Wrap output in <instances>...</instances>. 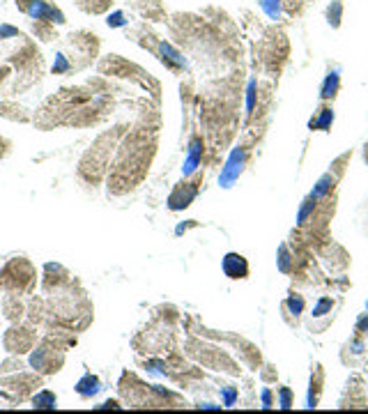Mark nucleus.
I'll return each instance as SVG.
<instances>
[{
    "instance_id": "obj_1",
    "label": "nucleus",
    "mask_w": 368,
    "mask_h": 414,
    "mask_svg": "<svg viewBox=\"0 0 368 414\" xmlns=\"http://www.w3.org/2000/svg\"><path fill=\"white\" fill-rule=\"evenodd\" d=\"M248 161V150L246 147H235L228 159H225V166L221 168V175H219V187L221 189H230L235 182L242 177L244 168H246Z\"/></svg>"
},
{
    "instance_id": "obj_2",
    "label": "nucleus",
    "mask_w": 368,
    "mask_h": 414,
    "mask_svg": "<svg viewBox=\"0 0 368 414\" xmlns=\"http://www.w3.org/2000/svg\"><path fill=\"white\" fill-rule=\"evenodd\" d=\"M21 9L30 19H37V21H55V23H65V14L60 9L51 5V2H44V0H23Z\"/></svg>"
},
{
    "instance_id": "obj_3",
    "label": "nucleus",
    "mask_w": 368,
    "mask_h": 414,
    "mask_svg": "<svg viewBox=\"0 0 368 414\" xmlns=\"http://www.w3.org/2000/svg\"><path fill=\"white\" fill-rule=\"evenodd\" d=\"M196 196H198V184L196 182H180L173 189V194L168 196V210L173 212L187 210L189 205L196 200Z\"/></svg>"
},
{
    "instance_id": "obj_4",
    "label": "nucleus",
    "mask_w": 368,
    "mask_h": 414,
    "mask_svg": "<svg viewBox=\"0 0 368 414\" xmlns=\"http://www.w3.org/2000/svg\"><path fill=\"white\" fill-rule=\"evenodd\" d=\"M221 269H223V274L228 276V279H246L248 276V263L246 258L242 256V253H225L223 260H221Z\"/></svg>"
},
{
    "instance_id": "obj_5",
    "label": "nucleus",
    "mask_w": 368,
    "mask_h": 414,
    "mask_svg": "<svg viewBox=\"0 0 368 414\" xmlns=\"http://www.w3.org/2000/svg\"><path fill=\"white\" fill-rule=\"evenodd\" d=\"M200 164H203V141L196 136V138H191V143H189V147H187V159H184V164H182V175H184V177H191V175L200 168Z\"/></svg>"
},
{
    "instance_id": "obj_6",
    "label": "nucleus",
    "mask_w": 368,
    "mask_h": 414,
    "mask_svg": "<svg viewBox=\"0 0 368 414\" xmlns=\"http://www.w3.org/2000/svg\"><path fill=\"white\" fill-rule=\"evenodd\" d=\"M101 391V380L97 375H92V373H85V375L76 382V393L83 396V398H92V396H97Z\"/></svg>"
},
{
    "instance_id": "obj_7",
    "label": "nucleus",
    "mask_w": 368,
    "mask_h": 414,
    "mask_svg": "<svg viewBox=\"0 0 368 414\" xmlns=\"http://www.w3.org/2000/svg\"><path fill=\"white\" fill-rule=\"evenodd\" d=\"M331 124H334V108H331V106H322V108L318 111L316 118H311L308 129H316V131H329Z\"/></svg>"
},
{
    "instance_id": "obj_8",
    "label": "nucleus",
    "mask_w": 368,
    "mask_h": 414,
    "mask_svg": "<svg viewBox=\"0 0 368 414\" xmlns=\"http://www.w3.org/2000/svg\"><path fill=\"white\" fill-rule=\"evenodd\" d=\"M334 187H336V175H331V173H324L320 180L313 184V191L308 194V196H313L316 200H320V198H324V196H329L331 191H334Z\"/></svg>"
},
{
    "instance_id": "obj_9",
    "label": "nucleus",
    "mask_w": 368,
    "mask_h": 414,
    "mask_svg": "<svg viewBox=\"0 0 368 414\" xmlns=\"http://www.w3.org/2000/svg\"><path fill=\"white\" fill-rule=\"evenodd\" d=\"M338 88H341V74L338 72H329L324 76L322 85H320V99H334Z\"/></svg>"
},
{
    "instance_id": "obj_10",
    "label": "nucleus",
    "mask_w": 368,
    "mask_h": 414,
    "mask_svg": "<svg viewBox=\"0 0 368 414\" xmlns=\"http://www.w3.org/2000/svg\"><path fill=\"white\" fill-rule=\"evenodd\" d=\"M159 49H161L164 62H168L171 67H175V69L187 67V60H184V55H182L180 51H175V49H173L171 44H168V42H161V44H159Z\"/></svg>"
},
{
    "instance_id": "obj_11",
    "label": "nucleus",
    "mask_w": 368,
    "mask_h": 414,
    "mask_svg": "<svg viewBox=\"0 0 368 414\" xmlns=\"http://www.w3.org/2000/svg\"><path fill=\"white\" fill-rule=\"evenodd\" d=\"M32 407L35 410H55L58 407V398L51 389H42L32 396Z\"/></svg>"
},
{
    "instance_id": "obj_12",
    "label": "nucleus",
    "mask_w": 368,
    "mask_h": 414,
    "mask_svg": "<svg viewBox=\"0 0 368 414\" xmlns=\"http://www.w3.org/2000/svg\"><path fill=\"white\" fill-rule=\"evenodd\" d=\"M316 198L313 196H306L304 198V203L299 205V212H297V226H306L308 219L313 217V212H316Z\"/></svg>"
},
{
    "instance_id": "obj_13",
    "label": "nucleus",
    "mask_w": 368,
    "mask_h": 414,
    "mask_svg": "<svg viewBox=\"0 0 368 414\" xmlns=\"http://www.w3.org/2000/svg\"><path fill=\"white\" fill-rule=\"evenodd\" d=\"M341 19H343V2H341V0H334L329 7H327V21H329L331 28H338V25H341Z\"/></svg>"
},
{
    "instance_id": "obj_14",
    "label": "nucleus",
    "mask_w": 368,
    "mask_h": 414,
    "mask_svg": "<svg viewBox=\"0 0 368 414\" xmlns=\"http://www.w3.org/2000/svg\"><path fill=\"white\" fill-rule=\"evenodd\" d=\"M286 306H288V311L293 313L294 317H299L301 313H304V306H306V301H304V297L301 294H297V292H293L290 297L286 299Z\"/></svg>"
},
{
    "instance_id": "obj_15",
    "label": "nucleus",
    "mask_w": 368,
    "mask_h": 414,
    "mask_svg": "<svg viewBox=\"0 0 368 414\" xmlns=\"http://www.w3.org/2000/svg\"><path fill=\"white\" fill-rule=\"evenodd\" d=\"M276 265H278V269L283 271V274H288V271L293 269V256H290V251H288V244H281V248H278Z\"/></svg>"
},
{
    "instance_id": "obj_16",
    "label": "nucleus",
    "mask_w": 368,
    "mask_h": 414,
    "mask_svg": "<svg viewBox=\"0 0 368 414\" xmlns=\"http://www.w3.org/2000/svg\"><path fill=\"white\" fill-rule=\"evenodd\" d=\"M331 309H334V299L331 297H320V299L316 301V306H313V313L311 316L313 317H324L329 316Z\"/></svg>"
},
{
    "instance_id": "obj_17",
    "label": "nucleus",
    "mask_w": 368,
    "mask_h": 414,
    "mask_svg": "<svg viewBox=\"0 0 368 414\" xmlns=\"http://www.w3.org/2000/svg\"><path fill=\"white\" fill-rule=\"evenodd\" d=\"M256 85L258 81L256 78H248V85H246V115L253 113V108H256Z\"/></svg>"
},
{
    "instance_id": "obj_18",
    "label": "nucleus",
    "mask_w": 368,
    "mask_h": 414,
    "mask_svg": "<svg viewBox=\"0 0 368 414\" xmlns=\"http://www.w3.org/2000/svg\"><path fill=\"white\" fill-rule=\"evenodd\" d=\"M260 7L270 19H278L281 16V0H260Z\"/></svg>"
},
{
    "instance_id": "obj_19",
    "label": "nucleus",
    "mask_w": 368,
    "mask_h": 414,
    "mask_svg": "<svg viewBox=\"0 0 368 414\" xmlns=\"http://www.w3.org/2000/svg\"><path fill=\"white\" fill-rule=\"evenodd\" d=\"M221 400H223V407H233L237 403V389L235 387H221Z\"/></svg>"
},
{
    "instance_id": "obj_20",
    "label": "nucleus",
    "mask_w": 368,
    "mask_h": 414,
    "mask_svg": "<svg viewBox=\"0 0 368 414\" xmlns=\"http://www.w3.org/2000/svg\"><path fill=\"white\" fill-rule=\"evenodd\" d=\"M278 407H283V410H290V407H293V391H290L288 387H281V389H278Z\"/></svg>"
},
{
    "instance_id": "obj_21",
    "label": "nucleus",
    "mask_w": 368,
    "mask_h": 414,
    "mask_svg": "<svg viewBox=\"0 0 368 414\" xmlns=\"http://www.w3.org/2000/svg\"><path fill=\"white\" fill-rule=\"evenodd\" d=\"M106 23L111 25V28H120V25H127V19H124V12H113L108 19H106Z\"/></svg>"
},
{
    "instance_id": "obj_22",
    "label": "nucleus",
    "mask_w": 368,
    "mask_h": 414,
    "mask_svg": "<svg viewBox=\"0 0 368 414\" xmlns=\"http://www.w3.org/2000/svg\"><path fill=\"white\" fill-rule=\"evenodd\" d=\"M0 37L7 39V37H21V35H19V30L12 28V25H0Z\"/></svg>"
},
{
    "instance_id": "obj_23",
    "label": "nucleus",
    "mask_w": 368,
    "mask_h": 414,
    "mask_svg": "<svg viewBox=\"0 0 368 414\" xmlns=\"http://www.w3.org/2000/svg\"><path fill=\"white\" fill-rule=\"evenodd\" d=\"M260 398H263V407H265V410H270V407L274 405V398H271V389H263Z\"/></svg>"
},
{
    "instance_id": "obj_24",
    "label": "nucleus",
    "mask_w": 368,
    "mask_h": 414,
    "mask_svg": "<svg viewBox=\"0 0 368 414\" xmlns=\"http://www.w3.org/2000/svg\"><path fill=\"white\" fill-rule=\"evenodd\" d=\"M357 331H368V313H361L357 317Z\"/></svg>"
},
{
    "instance_id": "obj_25",
    "label": "nucleus",
    "mask_w": 368,
    "mask_h": 414,
    "mask_svg": "<svg viewBox=\"0 0 368 414\" xmlns=\"http://www.w3.org/2000/svg\"><path fill=\"white\" fill-rule=\"evenodd\" d=\"M191 226H196V221H189V223H180V226L175 228V235L180 237V235H182V233H187V230H189Z\"/></svg>"
},
{
    "instance_id": "obj_26",
    "label": "nucleus",
    "mask_w": 368,
    "mask_h": 414,
    "mask_svg": "<svg viewBox=\"0 0 368 414\" xmlns=\"http://www.w3.org/2000/svg\"><path fill=\"white\" fill-rule=\"evenodd\" d=\"M99 410H108V407H113V410H120V405L115 403V400H106V403H101V405H97Z\"/></svg>"
},
{
    "instance_id": "obj_27",
    "label": "nucleus",
    "mask_w": 368,
    "mask_h": 414,
    "mask_svg": "<svg viewBox=\"0 0 368 414\" xmlns=\"http://www.w3.org/2000/svg\"><path fill=\"white\" fill-rule=\"evenodd\" d=\"M200 410H221V405H214V403H200Z\"/></svg>"
},
{
    "instance_id": "obj_28",
    "label": "nucleus",
    "mask_w": 368,
    "mask_h": 414,
    "mask_svg": "<svg viewBox=\"0 0 368 414\" xmlns=\"http://www.w3.org/2000/svg\"><path fill=\"white\" fill-rule=\"evenodd\" d=\"M366 313H368V301H366Z\"/></svg>"
}]
</instances>
